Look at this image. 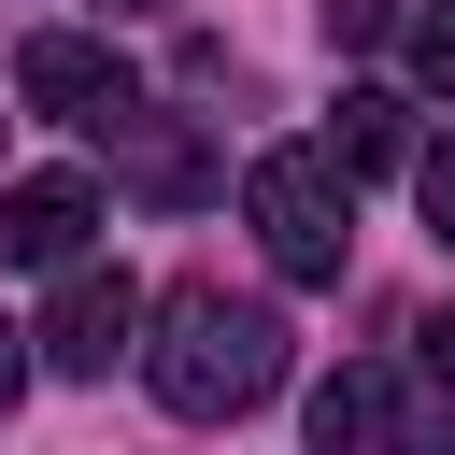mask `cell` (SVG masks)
Segmentation results:
<instances>
[{
	"instance_id": "cell-11",
	"label": "cell",
	"mask_w": 455,
	"mask_h": 455,
	"mask_svg": "<svg viewBox=\"0 0 455 455\" xmlns=\"http://www.w3.org/2000/svg\"><path fill=\"white\" fill-rule=\"evenodd\" d=\"M412 199H427V228L455 242V128H441V142H412Z\"/></svg>"
},
{
	"instance_id": "cell-9",
	"label": "cell",
	"mask_w": 455,
	"mask_h": 455,
	"mask_svg": "<svg viewBox=\"0 0 455 455\" xmlns=\"http://www.w3.org/2000/svg\"><path fill=\"white\" fill-rule=\"evenodd\" d=\"M398 43H412V85H427V100H455V0H412V28H398Z\"/></svg>"
},
{
	"instance_id": "cell-2",
	"label": "cell",
	"mask_w": 455,
	"mask_h": 455,
	"mask_svg": "<svg viewBox=\"0 0 455 455\" xmlns=\"http://www.w3.org/2000/svg\"><path fill=\"white\" fill-rule=\"evenodd\" d=\"M242 213H256V242H270L284 284H341V256H355V185L327 171V142H270V156L242 171Z\"/></svg>"
},
{
	"instance_id": "cell-3",
	"label": "cell",
	"mask_w": 455,
	"mask_h": 455,
	"mask_svg": "<svg viewBox=\"0 0 455 455\" xmlns=\"http://www.w3.org/2000/svg\"><path fill=\"white\" fill-rule=\"evenodd\" d=\"M114 355H142V284L128 270H57V299H43V370H71V384H100Z\"/></svg>"
},
{
	"instance_id": "cell-1",
	"label": "cell",
	"mask_w": 455,
	"mask_h": 455,
	"mask_svg": "<svg viewBox=\"0 0 455 455\" xmlns=\"http://www.w3.org/2000/svg\"><path fill=\"white\" fill-rule=\"evenodd\" d=\"M142 327H156V341H142V384H156L185 427H228V412H256V398L284 384V313H270V299L171 284Z\"/></svg>"
},
{
	"instance_id": "cell-4",
	"label": "cell",
	"mask_w": 455,
	"mask_h": 455,
	"mask_svg": "<svg viewBox=\"0 0 455 455\" xmlns=\"http://www.w3.org/2000/svg\"><path fill=\"white\" fill-rule=\"evenodd\" d=\"M14 100L57 114V128H100V114H128V57L100 28H28L14 43Z\"/></svg>"
},
{
	"instance_id": "cell-7",
	"label": "cell",
	"mask_w": 455,
	"mask_h": 455,
	"mask_svg": "<svg viewBox=\"0 0 455 455\" xmlns=\"http://www.w3.org/2000/svg\"><path fill=\"white\" fill-rule=\"evenodd\" d=\"M100 142L128 156V185H142V199H213V156H199L171 114H142V100H128V114H100Z\"/></svg>"
},
{
	"instance_id": "cell-12",
	"label": "cell",
	"mask_w": 455,
	"mask_h": 455,
	"mask_svg": "<svg viewBox=\"0 0 455 455\" xmlns=\"http://www.w3.org/2000/svg\"><path fill=\"white\" fill-rule=\"evenodd\" d=\"M427 370H441V384H455V299H441V313H427Z\"/></svg>"
},
{
	"instance_id": "cell-5",
	"label": "cell",
	"mask_w": 455,
	"mask_h": 455,
	"mask_svg": "<svg viewBox=\"0 0 455 455\" xmlns=\"http://www.w3.org/2000/svg\"><path fill=\"white\" fill-rule=\"evenodd\" d=\"M85 242H100V185H85V171L0 185V256H14V270H85Z\"/></svg>"
},
{
	"instance_id": "cell-6",
	"label": "cell",
	"mask_w": 455,
	"mask_h": 455,
	"mask_svg": "<svg viewBox=\"0 0 455 455\" xmlns=\"http://www.w3.org/2000/svg\"><path fill=\"white\" fill-rule=\"evenodd\" d=\"M313 455H412V384L384 355H341L313 384Z\"/></svg>"
},
{
	"instance_id": "cell-10",
	"label": "cell",
	"mask_w": 455,
	"mask_h": 455,
	"mask_svg": "<svg viewBox=\"0 0 455 455\" xmlns=\"http://www.w3.org/2000/svg\"><path fill=\"white\" fill-rule=\"evenodd\" d=\"M412 28V0H327V43L341 57H370V43H398Z\"/></svg>"
},
{
	"instance_id": "cell-13",
	"label": "cell",
	"mask_w": 455,
	"mask_h": 455,
	"mask_svg": "<svg viewBox=\"0 0 455 455\" xmlns=\"http://www.w3.org/2000/svg\"><path fill=\"white\" fill-rule=\"evenodd\" d=\"M14 341H28V327H0V412L28 398V355H14Z\"/></svg>"
},
{
	"instance_id": "cell-14",
	"label": "cell",
	"mask_w": 455,
	"mask_h": 455,
	"mask_svg": "<svg viewBox=\"0 0 455 455\" xmlns=\"http://www.w3.org/2000/svg\"><path fill=\"white\" fill-rule=\"evenodd\" d=\"M114 14H171V0H114Z\"/></svg>"
},
{
	"instance_id": "cell-8",
	"label": "cell",
	"mask_w": 455,
	"mask_h": 455,
	"mask_svg": "<svg viewBox=\"0 0 455 455\" xmlns=\"http://www.w3.org/2000/svg\"><path fill=\"white\" fill-rule=\"evenodd\" d=\"M327 171H412V100L398 85H341V128H327Z\"/></svg>"
}]
</instances>
